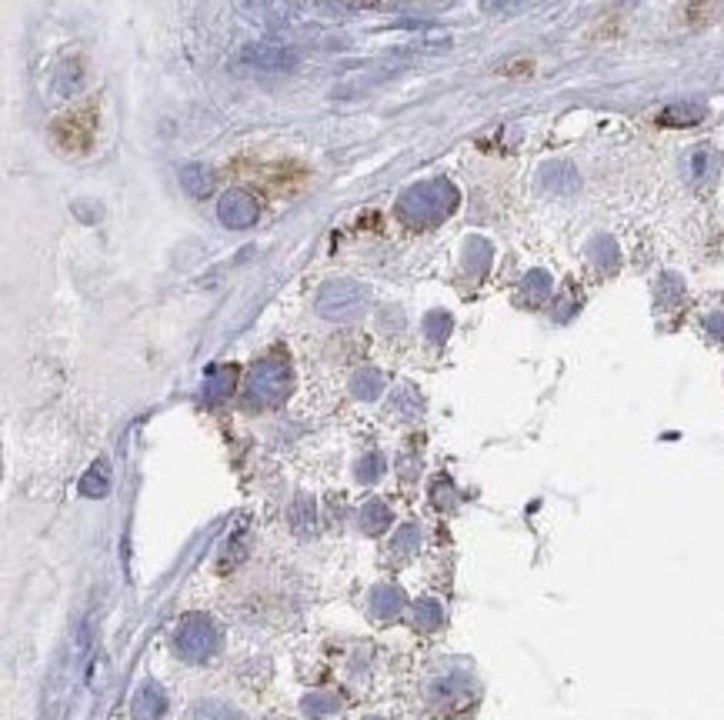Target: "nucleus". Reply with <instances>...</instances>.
Segmentation results:
<instances>
[{"label":"nucleus","mask_w":724,"mask_h":720,"mask_svg":"<svg viewBox=\"0 0 724 720\" xmlns=\"http://www.w3.org/2000/svg\"><path fill=\"white\" fill-rule=\"evenodd\" d=\"M217 214H221V224L234 227V230H244L257 220V200L247 194V190H227V194L221 197Z\"/></svg>","instance_id":"20e7f679"},{"label":"nucleus","mask_w":724,"mask_h":720,"mask_svg":"<svg viewBox=\"0 0 724 720\" xmlns=\"http://www.w3.org/2000/svg\"><path fill=\"white\" fill-rule=\"evenodd\" d=\"M197 720H241V717L221 704H201L197 707Z\"/></svg>","instance_id":"9d476101"},{"label":"nucleus","mask_w":724,"mask_h":720,"mask_svg":"<svg viewBox=\"0 0 724 720\" xmlns=\"http://www.w3.org/2000/svg\"><path fill=\"white\" fill-rule=\"evenodd\" d=\"M161 707H164V700H161V694H157V690H144L141 697H137V720H157L161 717Z\"/></svg>","instance_id":"6e6552de"},{"label":"nucleus","mask_w":724,"mask_h":720,"mask_svg":"<svg viewBox=\"0 0 724 720\" xmlns=\"http://www.w3.org/2000/svg\"><path fill=\"white\" fill-rule=\"evenodd\" d=\"M184 190L187 194H194V197H204V194H211V187H214V174L207 170L204 164H191V167H184Z\"/></svg>","instance_id":"0eeeda50"},{"label":"nucleus","mask_w":724,"mask_h":720,"mask_svg":"<svg viewBox=\"0 0 724 720\" xmlns=\"http://www.w3.org/2000/svg\"><path fill=\"white\" fill-rule=\"evenodd\" d=\"M368 307V290L351 284V280H337V284H327L317 297V310L331 320H351L361 310Z\"/></svg>","instance_id":"7ed1b4c3"},{"label":"nucleus","mask_w":724,"mask_h":720,"mask_svg":"<svg viewBox=\"0 0 724 720\" xmlns=\"http://www.w3.org/2000/svg\"><path fill=\"white\" fill-rule=\"evenodd\" d=\"M454 204H458V190L444 184V180H428V184L411 187L401 197V214L408 220H418V224H434L444 214H451Z\"/></svg>","instance_id":"f257e3e1"},{"label":"nucleus","mask_w":724,"mask_h":720,"mask_svg":"<svg viewBox=\"0 0 724 720\" xmlns=\"http://www.w3.org/2000/svg\"><path fill=\"white\" fill-rule=\"evenodd\" d=\"M528 4H534V0H481V10L484 14H514V10Z\"/></svg>","instance_id":"1a4fd4ad"},{"label":"nucleus","mask_w":724,"mask_h":720,"mask_svg":"<svg viewBox=\"0 0 724 720\" xmlns=\"http://www.w3.org/2000/svg\"><path fill=\"white\" fill-rule=\"evenodd\" d=\"M251 394L257 400H277L284 394V370L274 367V364L257 367L254 377H251Z\"/></svg>","instance_id":"39448f33"},{"label":"nucleus","mask_w":724,"mask_h":720,"mask_svg":"<svg viewBox=\"0 0 724 720\" xmlns=\"http://www.w3.org/2000/svg\"><path fill=\"white\" fill-rule=\"evenodd\" d=\"M701 117H704V107H698V104H671L658 117V124H664V127H691V124H698Z\"/></svg>","instance_id":"423d86ee"},{"label":"nucleus","mask_w":724,"mask_h":720,"mask_svg":"<svg viewBox=\"0 0 724 720\" xmlns=\"http://www.w3.org/2000/svg\"><path fill=\"white\" fill-rule=\"evenodd\" d=\"M297 64H301L297 50L284 44H247L234 57V67L247 70V74H287Z\"/></svg>","instance_id":"f03ea898"}]
</instances>
